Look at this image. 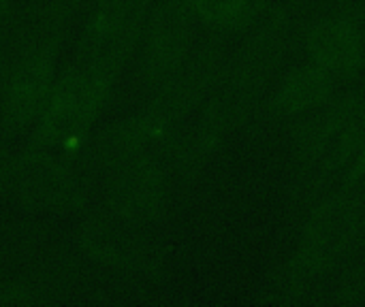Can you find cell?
Returning a JSON list of instances; mask_svg holds the SVG:
<instances>
[{"mask_svg":"<svg viewBox=\"0 0 365 307\" xmlns=\"http://www.w3.org/2000/svg\"><path fill=\"white\" fill-rule=\"evenodd\" d=\"M289 36L291 17L276 11L255 30L233 64L222 71L197 126L184 137L173 135L169 139L171 167L180 175L199 171L227 137L250 120L261 94L284 60Z\"/></svg>","mask_w":365,"mask_h":307,"instance_id":"1","label":"cell"},{"mask_svg":"<svg viewBox=\"0 0 365 307\" xmlns=\"http://www.w3.org/2000/svg\"><path fill=\"white\" fill-rule=\"evenodd\" d=\"M222 36L210 38L197 56H190L186 66L167 83L152 92L150 103L109 126L96 141L94 160L109 171L130 158L152 154L158 145L169 143L178 126L212 94L222 75Z\"/></svg>","mask_w":365,"mask_h":307,"instance_id":"2","label":"cell"},{"mask_svg":"<svg viewBox=\"0 0 365 307\" xmlns=\"http://www.w3.org/2000/svg\"><path fill=\"white\" fill-rule=\"evenodd\" d=\"M365 229V179L353 184H336L334 192H325L310 207L299 246L291 261L272 278V303H293L302 295L317 288L334 274Z\"/></svg>","mask_w":365,"mask_h":307,"instance_id":"3","label":"cell"},{"mask_svg":"<svg viewBox=\"0 0 365 307\" xmlns=\"http://www.w3.org/2000/svg\"><path fill=\"white\" fill-rule=\"evenodd\" d=\"M115 81L103 71L71 64L53 83L36 118L32 147L58 154L81 143L101 115Z\"/></svg>","mask_w":365,"mask_h":307,"instance_id":"4","label":"cell"},{"mask_svg":"<svg viewBox=\"0 0 365 307\" xmlns=\"http://www.w3.org/2000/svg\"><path fill=\"white\" fill-rule=\"evenodd\" d=\"M0 199L36 212L68 214L83 205L86 184L58 154L38 147L0 154Z\"/></svg>","mask_w":365,"mask_h":307,"instance_id":"5","label":"cell"},{"mask_svg":"<svg viewBox=\"0 0 365 307\" xmlns=\"http://www.w3.org/2000/svg\"><path fill=\"white\" fill-rule=\"evenodd\" d=\"M60 45L62 19L45 17L6 81L0 113V126L4 135L21 132L41 115L56 83L53 73Z\"/></svg>","mask_w":365,"mask_h":307,"instance_id":"6","label":"cell"},{"mask_svg":"<svg viewBox=\"0 0 365 307\" xmlns=\"http://www.w3.org/2000/svg\"><path fill=\"white\" fill-rule=\"evenodd\" d=\"M154 0H96L71 64L120 77L141 43Z\"/></svg>","mask_w":365,"mask_h":307,"instance_id":"7","label":"cell"},{"mask_svg":"<svg viewBox=\"0 0 365 307\" xmlns=\"http://www.w3.org/2000/svg\"><path fill=\"white\" fill-rule=\"evenodd\" d=\"M195 11L190 0H154L141 36V81L156 90L175 77L192 56Z\"/></svg>","mask_w":365,"mask_h":307,"instance_id":"8","label":"cell"},{"mask_svg":"<svg viewBox=\"0 0 365 307\" xmlns=\"http://www.w3.org/2000/svg\"><path fill=\"white\" fill-rule=\"evenodd\" d=\"M79 244L92 259L126 274L158 278L165 271V252L160 246L145 237L141 227L111 212L86 220L79 231Z\"/></svg>","mask_w":365,"mask_h":307,"instance_id":"9","label":"cell"},{"mask_svg":"<svg viewBox=\"0 0 365 307\" xmlns=\"http://www.w3.org/2000/svg\"><path fill=\"white\" fill-rule=\"evenodd\" d=\"M107 207L113 216L145 227L156 222L169 199L167 169L154 154L130 158L107 171Z\"/></svg>","mask_w":365,"mask_h":307,"instance_id":"10","label":"cell"},{"mask_svg":"<svg viewBox=\"0 0 365 307\" xmlns=\"http://www.w3.org/2000/svg\"><path fill=\"white\" fill-rule=\"evenodd\" d=\"M308 60L338 81L355 77L365 66V32L349 15H334L312 24L304 36Z\"/></svg>","mask_w":365,"mask_h":307,"instance_id":"11","label":"cell"},{"mask_svg":"<svg viewBox=\"0 0 365 307\" xmlns=\"http://www.w3.org/2000/svg\"><path fill=\"white\" fill-rule=\"evenodd\" d=\"M336 83L338 79L331 73L308 60L280 79L263 107V115L269 120H299L331 100Z\"/></svg>","mask_w":365,"mask_h":307,"instance_id":"12","label":"cell"},{"mask_svg":"<svg viewBox=\"0 0 365 307\" xmlns=\"http://www.w3.org/2000/svg\"><path fill=\"white\" fill-rule=\"evenodd\" d=\"M195 17L214 32L242 30L252 11V0H190Z\"/></svg>","mask_w":365,"mask_h":307,"instance_id":"13","label":"cell"},{"mask_svg":"<svg viewBox=\"0 0 365 307\" xmlns=\"http://www.w3.org/2000/svg\"><path fill=\"white\" fill-rule=\"evenodd\" d=\"M41 241L43 235L36 227L19 220H0V269L28 259Z\"/></svg>","mask_w":365,"mask_h":307,"instance_id":"14","label":"cell"},{"mask_svg":"<svg viewBox=\"0 0 365 307\" xmlns=\"http://www.w3.org/2000/svg\"><path fill=\"white\" fill-rule=\"evenodd\" d=\"M336 301L344 303H365V259L346 269L336 284Z\"/></svg>","mask_w":365,"mask_h":307,"instance_id":"15","label":"cell"},{"mask_svg":"<svg viewBox=\"0 0 365 307\" xmlns=\"http://www.w3.org/2000/svg\"><path fill=\"white\" fill-rule=\"evenodd\" d=\"M361 179H365V145L364 150L355 156L351 167L344 171V175L340 177L338 184H353V182H361Z\"/></svg>","mask_w":365,"mask_h":307,"instance_id":"16","label":"cell"},{"mask_svg":"<svg viewBox=\"0 0 365 307\" xmlns=\"http://www.w3.org/2000/svg\"><path fill=\"white\" fill-rule=\"evenodd\" d=\"M13 6V0H0V15H4Z\"/></svg>","mask_w":365,"mask_h":307,"instance_id":"17","label":"cell"}]
</instances>
